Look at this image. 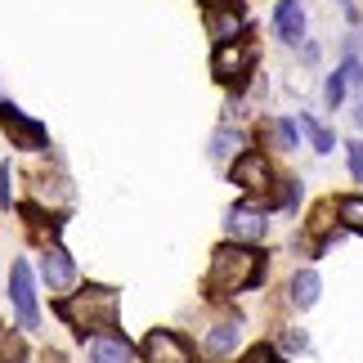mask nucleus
Returning <instances> with one entry per match:
<instances>
[{"mask_svg":"<svg viewBox=\"0 0 363 363\" xmlns=\"http://www.w3.org/2000/svg\"><path fill=\"white\" fill-rule=\"evenodd\" d=\"M264 278V256L256 251V242H225L211 251V264H206V278H202V291L211 301H229V296H242V291L260 287Z\"/></svg>","mask_w":363,"mask_h":363,"instance_id":"f257e3e1","label":"nucleus"},{"mask_svg":"<svg viewBox=\"0 0 363 363\" xmlns=\"http://www.w3.org/2000/svg\"><path fill=\"white\" fill-rule=\"evenodd\" d=\"M54 310H59V318L81 341H94V337H104V332L117 328V291L104 287V283H86L81 291H72V296H59Z\"/></svg>","mask_w":363,"mask_h":363,"instance_id":"f03ea898","label":"nucleus"},{"mask_svg":"<svg viewBox=\"0 0 363 363\" xmlns=\"http://www.w3.org/2000/svg\"><path fill=\"white\" fill-rule=\"evenodd\" d=\"M251 67H256V50L242 45V40H225V45H216V54H211V72H216V81H233L238 90L247 86Z\"/></svg>","mask_w":363,"mask_h":363,"instance_id":"7ed1b4c3","label":"nucleus"},{"mask_svg":"<svg viewBox=\"0 0 363 363\" xmlns=\"http://www.w3.org/2000/svg\"><path fill=\"white\" fill-rule=\"evenodd\" d=\"M9 301L13 314H18V328H40V310H36V278L27 260H13L9 269Z\"/></svg>","mask_w":363,"mask_h":363,"instance_id":"20e7f679","label":"nucleus"},{"mask_svg":"<svg viewBox=\"0 0 363 363\" xmlns=\"http://www.w3.org/2000/svg\"><path fill=\"white\" fill-rule=\"evenodd\" d=\"M139 359L144 363H193V345L171 328H152L139 341Z\"/></svg>","mask_w":363,"mask_h":363,"instance_id":"39448f33","label":"nucleus"},{"mask_svg":"<svg viewBox=\"0 0 363 363\" xmlns=\"http://www.w3.org/2000/svg\"><path fill=\"white\" fill-rule=\"evenodd\" d=\"M0 125H5V135L13 139V148H27V152H40L50 144V130L40 121H32L23 113L18 104H0Z\"/></svg>","mask_w":363,"mask_h":363,"instance_id":"423d86ee","label":"nucleus"},{"mask_svg":"<svg viewBox=\"0 0 363 363\" xmlns=\"http://www.w3.org/2000/svg\"><path fill=\"white\" fill-rule=\"evenodd\" d=\"M225 229L233 242H260L269 233V220H264V206L256 202H233L225 211Z\"/></svg>","mask_w":363,"mask_h":363,"instance_id":"0eeeda50","label":"nucleus"},{"mask_svg":"<svg viewBox=\"0 0 363 363\" xmlns=\"http://www.w3.org/2000/svg\"><path fill=\"white\" fill-rule=\"evenodd\" d=\"M40 278L50 283V291L67 296V291L77 287V260L67 256L59 242H50V247H45V256H40Z\"/></svg>","mask_w":363,"mask_h":363,"instance_id":"6e6552de","label":"nucleus"},{"mask_svg":"<svg viewBox=\"0 0 363 363\" xmlns=\"http://www.w3.org/2000/svg\"><path fill=\"white\" fill-rule=\"evenodd\" d=\"M229 179L238 189H247V193H260V189H274L269 179H274V171H269V162H264V152H256V148H247L238 162L229 166Z\"/></svg>","mask_w":363,"mask_h":363,"instance_id":"1a4fd4ad","label":"nucleus"},{"mask_svg":"<svg viewBox=\"0 0 363 363\" xmlns=\"http://www.w3.org/2000/svg\"><path fill=\"white\" fill-rule=\"evenodd\" d=\"M90 363H135V345L121 337V332H104V337L86 341Z\"/></svg>","mask_w":363,"mask_h":363,"instance_id":"9d476101","label":"nucleus"},{"mask_svg":"<svg viewBox=\"0 0 363 363\" xmlns=\"http://www.w3.org/2000/svg\"><path fill=\"white\" fill-rule=\"evenodd\" d=\"M274 32L287 40V45H296V40L305 36V9L301 0H283V5L274 9Z\"/></svg>","mask_w":363,"mask_h":363,"instance_id":"9b49d317","label":"nucleus"},{"mask_svg":"<svg viewBox=\"0 0 363 363\" xmlns=\"http://www.w3.org/2000/svg\"><path fill=\"white\" fill-rule=\"evenodd\" d=\"M233 345H238V323H211L202 350H206V359H229Z\"/></svg>","mask_w":363,"mask_h":363,"instance_id":"f8f14e48","label":"nucleus"},{"mask_svg":"<svg viewBox=\"0 0 363 363\" xmlns=\"http://www.w3.org/2000/svg\"><path fill=\"white\" fill-rule=\"evenodd\" d=\"M242 152H247V148H242V135L233 130V125H220V130L211 135V157H216V162H229V166H233Z\"/></svg>","mask_w":363,"mask_h":363,"instance_id":"ddd939ff","label":"nucleus"},{"mask_svg":"<svg viewBox=\"0 0 363 363\" xmlns=\"http://www.w3.org/2000/svg\"><path fill=\"white\" fill-rule=\"evenodd\" d=\"M318 291H323V278H318L314 269H301L296 278H291V305H296V310H310V305L318 301Z\"/></svg>","mask_w":363,"mask_h":363,"instance_id":"4468645a","label":"nucleus"},{"mask_svg":"<svg viewBox=\"0 0 363 363\" xmlns=\"http://www.w3.org/2000/svg\"><path fill=\"white\" fill-rule=\"evenodd\" d=\"M337 220H341V229L363 233V198H359V193H345V198H337Z\"/></svg>","mask_w":363,"mask_h":363,"instance_id":"2eb2a0df","label":"nucleus"},{"mask_svg":"<svg viewBox=\"0 0 363 363\" xmlns=\"http://www.w3.org/2000/svg\"><path fill=\"white\" fill-rule=\"evenodd\" d=\"M296 125L305 130V139H310V148H314V152H332V144H337V139L328 135V125H323V121H314L310 113H301Z\"/></svg>","mask_w":363,"mask_h":363,"instance_id":"dca6fc26","label":"nucleus"},{"mask_svg":"<svg viewBox=\"0 0 363 363\" xmlns=\"http://www.w3.org/2000/svg\"><path fill=\"white\" fill-rule=\"evenodd\" d=\"M296 130H301L296 121H287V117H274V121H269V139H274V148L291 152V148H296Z\"/></svg>","mask_w":363,"mask_h":363,"instance_id":"f3484780","label":"nucleus"},{"mask_svg":"<svg viewBox=\"0 0 363 363\" xmlns=\"http://www.w3.org/2000/svg\"><path fill=\"white\" fill-rule=\"evenodd\" d=\"M27 359V345L13 328H0V363H23Z\"/></svg>","mask_w":363,"mask_h":363,"instance_id":"a211bd4d","label":"nucleus"},{"mask_svg":"<svg viewBox=\"0 0 363 363\" xmlns=\"http://www.w3.org/2000/svg\"><path fill=\"white\" fill-rule=\"evenodd\" d=\"M345 90H350V77H345V67H337V72L328 77V86H323L328 108H341V104H345Z\"/></svg>","mask_w":363,"mask_h":363,"instance_id":"6ab92c4d","label":"nucleus"},{"mask_svg":"<svg viewBox=\"0 0 363 363\" xmlns=\"http://www.w3.org/2000/svg\"><path fill=\"white\" fill-rule=\"evenodd\" d=\"M242 363H283V354H278L274 345H264V341H260V345H251V350L242 354Z\"/></svg>","mask_w":363,"mask_h":363,"instance_id":"aec40b11","label":"nucleus"},{"mask_svg":"<svg viewBox=\"0 0 363 363\" xmlns=\"http://www.w3.org/2000/svg\"><path fill=\"white\" fill-rule=\"evenodd\" d=\"M345 157H350V175L363 184V144H359V139H350V144H345Z\"/></svg>","mask_w":363,"mask_h":363,"instance_id":"412c9836","label":"nucleus"},{"mask_svg":"<svg viewBox=\"0 0 363 363\" xmlns=\"http://www.w3.org/2000/svg\"><path fill=\"white\" fill-rule=\"evenodd\" d=\"M9 179H13V166H9V162H0V206H9V202H13Z\"/></svg>","mask_w":363,"mask_h":363,"instance_id":"4be33fe9","label":"nucleus"},{"mask_svg":"<svg viewBox=\"0 0 363 363\" xmlns=\"http://www.w3.org/2000/svg\"><path fill=\"white\" fill-rule=\"evenodd\" d=\"M305 345H310L305 332H287V337H283V350H305Z\"/></svg>","mask_w":363,"mask_h":363,"instance_id":"5701e85b","label":"nucleus"},{"mask_svg":"<svg viewBox=\"0 0 363 363\" xmlns=\"http://www.w3.org/2000/svg\"><path fill=\"white\" fill-rule=\"evenodd\" d=\"M354 125L363 130V99H359V108H354Z\"/></svg>","mask_w":363,"mask_h":363,"instance_id":"b1692460","label":"nucleus"},{"mask_svg":"<svg viewBox=\"0 0 363 363\" xmlns=\"http://www.w3.org/2000/svg\"><path fill=\"white\" fill-rule=\"evenodd\" d=\"M341 5H350V0H341Z\"/></svg>","mask_w":363,"mask_h":363,"instance_id":"393cba45","label":"nucleus"}]
</instances>
